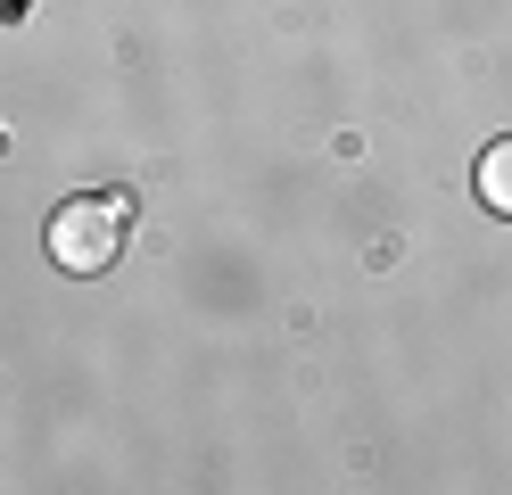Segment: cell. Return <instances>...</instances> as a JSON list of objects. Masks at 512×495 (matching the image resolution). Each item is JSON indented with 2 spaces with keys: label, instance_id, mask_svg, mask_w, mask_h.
Wrapping results in <instances>:
<instances>
[{
  "label": "cell",
  "instance_id": "7a4b0ae2",
  "mask_svg": "<svg viewBox=\"0 0 512 495\" xmlns=\"http://www.w3.org/2000/svg\"><path fill=\"white\" fill-rule=\"evenodd\" d=\"M479 198H488L496 215H512V141L479 149Z\"/></svg>",
  "mask_w": 512,
  "mask_h": 495
},
{
  "label": "cell",
  "instance_id": "6da1fadb",
  "mask_svg": "<svg viewBox=\"0 0 512 495\" xmlns=\"http://www.w3.org/2000/svg\"><path fill=\"white\" fill-rule=\"evenodd\" d=\"M133 240V198L116 190H91V198H67V207L50 215V256L67 264V273H108Z\"/></svg>",
  "mask_w": 512,
  "mask_h": 495
}]
</instances>
